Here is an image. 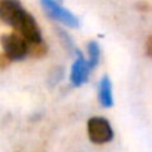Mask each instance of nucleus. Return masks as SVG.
Returning a JSON list of instances; mask_svg holds the SVG:
<instances>
[{"instance_id":"f8f14e48","label":"nucleus","mask_w":152,"mask_h":152,"mask_svg":"<svg viewBox=\"0 0 152 152\" xmlns=\"http://www.w3.org/2000/svg\"><path fill=\"white\" fill-rule=\"evenodd\" d=\"M137 8L139 9H143V11H149V6H148V3H137Z\"/></svg>"},{"instance_id":"6e6552de","label":"nucleus","mask_w":152,"mask_h":152,"mask_svg":"<svg viewBox=\"0 0 152 152\" xmlns=\"http://www.w3.org/2000/svg\"><path fill=\"white\" fill-rule=\"evenodd\" d=\"M48 52V46L45 42H40V43H28V54L39 58V57H43L45 54Z\"/></svg>"},{"instance_id":"9b49d317","label":"nucleus","mask_w":152,"mask_h":152,"mask_svg":"<svg viewBox=\"0 0 152 152\" xmlns=\"http://www.w3.org/2000/svg\"><path fill=\"white\" fill-rule=\"evenodd\" d=\"M11 63V60L5 55V54H0V69H3V67H6L8 64Z\"/></svg>"},{"instance_id":"0eeeda50","label":"nucleus","mask_w":152,"mask_h":152,"mask_svg":"<svg viewBox=\"0 0 152 152\" xmlns=\"http://www.w3.org/2000/svg\"><path fill=\"white\" fill-rule=\"evenodd\" d=\"M88 58H90L88 63H90L91 69H94L99 64V60H100V46L94 40L88 42Z\"/></svg>"},{"instance_id":"20e7f679","label":"nucleus","mask_w":152,"mask_h":152,"mask_svg":"<svg viewBox=\"0 0 152 152\" xmlns=\"http://www.w3.org/2000/svg\"><path fill=\"white\" fill-rule=\"evenodd\" d=\"M26 12L27 11L23 8L20 0H0V21L14 28Z\"/></svg>"},{"instance_id":"f257e3e1","label":"nucleus","mask_w":152,"mask_h":152,"mask_svg":"<svg viewBox=\"0 0 152 152\" xmlns=\"http://www.w3.org/2000/svg\"><path fill=\"white\" fill-rule=\"evenodd\" d=\"M3 54L11 61H21L28 55V42L18 33H8L0 37Z\"/></svg>"},{"instance_id":"423d86ee","label":"nucleus","mask_w":152,"mask_h":152,"mask_svg":"<svg viewBox=\"0 0 152 152\" xmlns=\"http://www.w3.org/2000/svg\"><path fill=\"white\" fill-rule=\"evenodd\" d=\"M99 102L103 107L113 106V96H112V82L109 76H103L99 85Z\"/></svg>"},{"instance_id":"1a4fd4ad","label":"nucleus","mask_w":152,"mask_h":152,"mask_svg":"<svg viewBox=\"0 0 152 152\" xmlns=\"http://www.w3.org/2000/svg\"><path fill=\"white\" fill-rule=\"evenodd\" d=\"M57 31H58V36H60V39H61L64 48H66L69 52H76V49H78V48L75 46V43H73V40L70 39V36H69L64 30H57Z\"/></svg>"},{"instance_id":"7ed1b4c3","label":"nucleus","mask_w":152,"mask_h":152,"mask_svg":"<svg viewBox=\"0 0 152 152\" xmlns=\"http://www.w3.org/2000/svg\"><path fill=\"white\" fill-rule=\"evenodd\" d=\"M87 128H88L90 140L96 145H103V143H107L113 139V130H112L109 121L104 119L103 116L90 118Z\"/></svg>"},{"instance_id":"39448f33","label":"nucleus","mask_w":152,"mask_h":152,"mask_svg":"<svg viewBox=\"0 0 152 152\" xmlns=\"http://www.w3.org/2000/svg\"><path fill=\"white\" fill-rule=\"evenodd\" d=\"M76 60L72 66V73H70V81L73 87H81L88 81V76L91 72V66L90 63L84 58V54L76 49Z\"/></svg>"},{"instance_id":"9d476101","label":"nucleus","mask_w":152,"mask_h":152,"mask_svg":"<svg viewBox=\"0 0 152 152\" xmlns=\"http://www.w3.org/2000/svg\"><path fill=\"white\" fill-rule=\"evenodd\" d=\"M145 48H146V54H148V57L152 58V34L146 39V45H145Z\"/></svg>"},{"instance_id":"f03ea898","label":"nucleus","mask_w":152,"mask_h":152,"mask_svg":"<svg viewBox=\"0 0 152 152\" xmlns=\"http://www.w3.org/2000/svg\"><path fill=\"white\" fill-rule=\"evenodd\" d=\"M40 5H42L45 14L49 18H52V20H55V21H58V23H61V24H64L70 28H78L79 27L78 17L75 14H72L70 11H67L66 8H63L61 3L57 2V0H40Z\"/></svg>"}]
</instances>
